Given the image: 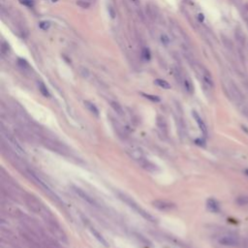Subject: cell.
<instances>
[{
  "label": "cell",
  "instance_id": "1",
  "mask_svg": "<svg viewBox=\"0 0 248 248\" xmlns=\"http://www.w3.org/2000/svg\"><path fill=\"white\" fill-rule=\"evenodd\" d=\"M117 196H118V198L122 202H124V203L127 205L130 208H132L134 211L137 212L139 215H141L142 218H144V219H145L146 221L152 222V223L156 222V218H155L152 214H150L148 211H146L145 209L142 208L141 205H139L134 200H132L130 197H128L127 195H125L121 192H117Z\"/></svg>",
  "mask_w": 248,
  "mask_h": 248
},
{
  "label": "cell",
  "instance_id": "2",
  "mask_svg": "<svg viewBox=\"0 0 248 248\" xmlns=\"http://www.w3.org/2000/svg\"><path fill=\"white\" fill-rule=\"evenodd\" d=\"M126 153H127L133 160L137 161L138 163L141 162L142 160L145 159V155L140 148H138L136 145H130L126 148Z\"/></svg>",
  "mask_w": 248,
  "mask_h": 248
},
{
  "label": "cell",
  "instance_id": "3",
  "mask_svg": "<svg viewBox=\"0 0 248 248\" xmlns=\"http://www.w3.org/2000/svg\"><path fill=\"white\" fill-rule=\"evenodd\" d=\"M152 205L154 208L161 211H170L175 208V205L167 200H155L152 202Z\"/></svg>",
  "mask_w": 248,
  "mask_h": 248
},
{
  "label": "cell",
  "instance_id": "4",
  "mask_svg": "<svg viewBox=\"0 0 248 248\" xmlns=\"http://www.w3.org/2000/svg\"><path fill=\"white\" fill-rule=\"evenodd\" d=\"M218 242L224 246H237L239 243V239L233 235H223L218 238Z\"/></svg>",
  "mask_w": 248,
  "mask_h": 248
},
{
  "label": "cell",
  "instance_id": "5",
  "mask_svg": "<svg viewBox=\"0 0 248 248\" xmlns=\"http://www.w3.org/2000/svg\"><path fill=\"white\" fill-rule=\"evenodd\" d=\"M72 189H73V191L75 192L76 195H78L82 200L86 202L88 205H92V207H95V208L98 207V204L96 203L95 200L93 198H91V197L88 195V194H86L85 191H82L81 188L76 187V186H72Z\"/></svg>",
  "mask_w": 248,
  "mask_h": 248
},
{
  "label": "cell",
  "instance_id": "6",
  "mask_svg": "<svg viewBox=\"0 0 248 248\" xmlns=\"http://www.w3.org/2000/svg\"><path fill=\"white\" fill-rule=\"evenodd\" d=\"M28 174H29V175H30V178H32V179H33V180H35V181H37L38 185H40L42 188L44 189V191L48 192V194H49V195H50V196H53L54 198L57 199V198H56V196L54 195L53 193H52V191L49 189V186H48L47 184H46L44 181H43V180H42V179L39 178V176L36 175H35L34 173H33V172H31V171H28Z\"/></svg>",
  "mask_w": 248,
  "mask_h": 248
},
{
  "label": "cell",
  "instance_id": "7",
  "mask_svg": "<svg viewBox=\"0 0 248 248\" xmlns=\"http://www.w3.org/2000/svg\"><path fill=\"white\" fill-rule=\"evenodd\" d=\"M89 230H90V233L92 234V236H93L96 239H97L99 243H101V244H102L103 246H105V247H109V246H110V245H109V242L107 241V239L103 237V235L100 234L95 228H93V227H90Z\"/></svg>",
  "mask_w": 248,
  "mask_h": 248
},
{
  "label": "cell",
  "instance_id": "8",
  "mask_svg": "<svg viewBox=\"0 0 248 248\" xmlns=\"http://www.w3.org/2000/svg\"><path fill=\"white\" fill-rule=\"evenodd\" d=\"M192 115H193V117H194V119L196 120L197 124H198L200 130L202 131V133H203V135L207 136L208 135V129H207V126H205V124L204 122V120L201 118V116L198 115V112H193Z\"/></svg>",
  "mask_w": 248,
  "mask_h": 248
},
{
  "label": "cell",
  "instance_id": "9",
  "mask_svg": "<svg viewBox=\"0 0 248 248\" xmlns=\"http://www.w3.org/2000/svg\"><path fill=\"white\" fill-rule=\"evenodd\" d=\"M207 208L211 212H213V213L219 212V211H220L219 204H218V202L216 200L212 199V198L208 199L207 201Z\"/></svg>",
  "mask_w": 248,
  "mask_h": 248
},
{
  "label": "cell",
  "instance_id": "10",
  "mask_svg": "<svg viewBox=\"0 0 248 248\" xmlns=\"http://www.w3.org/2000/svg\"><path fill=\"white\" fill-rule=\"evenodd\" d=\"M139 164L142 166V169H145L148 172H155L157 170L156 166H155L153 163H151L148 159H146V158L144 159V160H142L141 162H139Z\"/></svg>",
  "mask_w": 248,
  "mask_h": 248
},
{
  "label": "cell",
  "instance_id": "11",
  "mask_svg": "<svg viewBox=\"0 0 248 248\" xmlns=\"http://www.w3.org/2000/svg\"><path fill=\"white\" fill-rule=\"evenodd\" d=\"M157 126H158L159 130L162 132V134L167 135V124H166L165 119H164L163 117L159 116L157 118Z\"/></svg>",
  "mask_w": 248,
  "mask_h": 248
},
{
  "label": "cell",
  "instance_id": "12",
  "mask_svg": "<svg viewBox=\"0 0 248 248\" xmlns=\"http://www.w3.org/2000/svg\"><path fill=\"white\" fill-rule=\"evenodd\" d=\"M203 79H204L205 83H207L208 86H211V87L213 86V81H212L211 75L209 74L207 70L203 71Z\"/></svg>",
  "mask_w": 248,
  "mask_h": 248
},
{
  "label": "cell",
  "instance_id": "13",
  "mask_svg": "<svg viewBox=\"0 0 248 248\" xmlns=\"http://www.w3.org/2000/svg\"><path fill=\"white\" fill-rule=\"evenodd\" d=\"M85 107L88 109V110H89V112L93 113L94 115H96V116L99 115V111H98V109H97V107H96L93 103L89 102V101H85Z\"/></svg>",
  "mask_w": 248,
  "mask_h": 248
},
{
  "label": "cell",
  "instance_id": "14",
  "mask_svg": "<svg viewBox=\"0 0 248 248\" xmlns=\"http://www.w3.org/2000/svg\"><path fill=\"white\" fill-rule=\"evenodd\" d=\"M111 106L113 109V111H115L117 113V115H123V113H124L123 112V109L119 105V103L115 102V101H112V102H111Z\"/></svg>",
  "mask_w": 248,
  "mask_h": 248
},
{
  "label": "cell",
  "instance_id": "15",
  "mask_svg": "<svg viewBox=\"0 0 248 248\" xmlns=\"http://www.w3.org/2000/svg\"><path fill=\"white\" fill-rule=\"evenodd\" d=\"M154 83L156 85L164 88V89H170V88H171V85L167 81H165V79H155V81H154Z\"/></svg>",
  "mask_w": 248,
  "mask_h": 248
},
{
  "label": "cell",
  "instance_id": "16",
  "mask_svg": "<svg viewBox=\"0 0 248 248\" xmlns=\"http://www.w3.org/2000/svg\"><path fill=\"white\" fill-rule=\"evenodd\" d=\"M38 87H39V90L42 93V95L45 96V97H49V89L47 88V86L45 85L44 82H39L38 83Z\"/></svg>",
  "mask_w": 248,
  "mask_h": 248
},
{
  "label": "cell",
  "instance_id": "17",
  "mask_svg": "<svg viewBox=\"0 0 248 248\" xmlns=\"http://www.w3.org/2000/svg\"><path fill=\"white\" fill-rule=\"evenodd\" d=\"M235 35H236V38L239 44L241 46L244 45L245 43V36L243 35V33L241 31V30H236V33H235Z\"/></svg>",
  "mask_w": 248,
  "mask_h": 248
},
{
  "label": "cell",
  "instance_id": "18",
  "mask_svg": "<svg viewBox=\"0 0 248 248\" xmlns=\"http://www.w3.org/2000/svg\"><path fill=\"white\" fill-rule=\"evenodd\" d=\"M237 203L239 205H248V197L247 196H241L237 199Z\"/></svg>",
  "mask_w": 248,
  "mask_h": 248
},
{
  "label": "cell",
  "instance_id": "19",
  "mask_svg": "<svg viewBox=\"0 0 248 248\" xmlns=\"http://www.w3.org/2000/svg\"><path fill=\"white\" fill-rule=\"evenodd\" d=\"M142 95L144 96L145 98L148 99V100H150V101H152V102H160V98H159L158 96L150 95V94H145V93H142Z\"/></svg>",
  "mask_w": 248,
  "mask_h": 248
},
{
  "label": "cell",
  "instance_id": "20",
  "mask_svg": "<svg viewBox=\"0 0 248 248\" xmlns=\"http://www.w3.org/2000/svg\"><path fill=\"white\" fill-rule=\"evenodd\" d=\"M184 87H185V90L189 93H192L193 92V85H192V82L189 81V79H185L184 81Z\"/></svg>",
  "mask_w": 248,
  "mask_h": 248
},
{
  "label": "cell",
  "instance_id": "21",
  "mask_svg": "<svg viewBox=\"0 0 248 248\" xmlns=\"http://www.w3.org/2000/svg\"><path fill=\"white\" fill-rule=\"evenodd\" d=\"M77 5L81 8H83V9H87V8L90 7V3L85 1V0H79V1H77Z\"/></svg>",
  "mask_w": 248,
  "mask_h": 248
},
{
  "label": "cell",
  "instance_id": "22",
  "mask_svg": "<svg viewBox=\"0 0 248 248\" xmlns=\"http://www.w3.org/2000/svg\"><path fill=\"white\" fill-rule=\"evenodd\" d=\"M142 57H144L145 60H150L151 55H150V50H149V49H148V48L142 49Z\"/></svg>",
  "mask_w": 248,
  "mask_h": 248
},
{
  "label": "cell",
  "instance_id": "23",
  "mask_svg": "<svg viewBox=\"0 0 248 248\" xmlns=\"http://www.w3.org/2000/svg\"><path fill=\"white\" fill-rule=\"evenodd\" d=\"M39 27L42 29V30H48V29L50 27V23H49V22H41L40 23H39Z\"/></svg>",
  "mask_w": 248,
  "mask_h": 248
},
{
  "label": "cell",
  "instance_id": "24",
  "mask_svg": "<svg viewBox=\"0 0 248 248\" xmlns=\"http://www.w3.org/2000/svg\"><path fill=\"white\" fill-rule=\"evenodd\" d=\"M79 73H81V75L83 78H87L88 76H89V71L86 68H85V67H81V68H79Z\"/></svg>",
  "mask_w": 248,
  "mask_h": 248
},
{
  "label": "cell",
  "instance_id": "25",
  "mask_svg": "<svg viewBox=\"0 0 248 248\" xmlns=\"http://www.w3.org/2000/svg\"><path fill=\"white\" fill-rule=\"evenodd\" d=\"M19 2L22 3V5L26 6V7H29V8L33 7V1L32 0H19Z\"/></svg>",
  "mask_w": 248,
  "mask_h": 248
},
{
  "label": "cell",
  "instance_id": "26",
  "mask_svg": "<svg viewBox=\"0 0 248 248\" xmlns=\"http://www.w3.org/2000/svg\"><path fill=\"white\" fill-rule=\"evenodd\" d=\"M161 41H162V43L165 45V46H168L170 44V39H169V37H168L167 35L165 34H163L161 35Z\"/></svg>",
  "mask_w": 248,
  "mask_h": 248
},
{
  "label": "cell",
  "instance_id": "27",
  "mask_svg": "<svg viewBox=\"0 0 248 248\" xmlns=\"http://www.w3.org/2000/svg\"><path fill=\"white\" fill-rule=\"evenodd\" d=\"M19 64L22 65V68H26V67H28V63L25 61L24 59H22V58H19Z\"/></svg>",
  "mask_w": 248,
  "mask_h": 248
},
{
  "label": "cell",
  "instance_id": "28",
  "mask_svg": "<svg viewBox=\"0 0 248 248\" xmlns=\"http://www.w3.org/2000/svg\"><path fill=\"white\" fill-rule=\"evenodd\" d=\"M109 12H110V14H111V16L113 19L115 18V12H113L112 10V7H109Z\"/></svg>",
  "mask_w": 248,
  "mask_h": 248
},
{
  "label": "cell",
  "instance_id": "29",
  "mask_svg": "<svg viewBox=\"0 0 248 248\" xmlns=\"http://www.w3.org/2000/svg\"><path fill=\"white\" fill-rule=\"evenodd\" d=\"M199 16H200V19H201V20H203V19H204V16H203V15H199Z\"/></svg>",
  "mask_w": 248,
  "mask_h": 248
},
{
  "label": "cell",
  "instance_id": "30",
  "mask_svg": "<svg viewBox=\"0 0 248 248\" xmlns=\"http://www.w3.org/2000/svg\"><path fill=\"white\" fill-rule=\"evenodd\" d=\"M52 2H56V1H58V0H52Z\"/></svg>",
  "mask_w": 248,
  "mask_h": 248
}]
</instances>
